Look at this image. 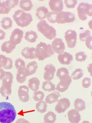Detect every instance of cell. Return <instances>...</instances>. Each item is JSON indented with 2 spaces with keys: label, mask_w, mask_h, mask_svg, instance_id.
I'll return each instance as SVG.
<instances>
[{
  "label": "cell",
  "mask_w": 92,
  "mask_h": 123,
  "mask_svg": "<svg viewBox=\"0 0 92 123\" xmlns=\"http://www.w3.org/2000/svg\"><path fill=\"white\" fill-rule=\"evenodd\" d=\"M16 115L14 107L11 103L0 102V123H11L15 120Z\"/></svg>",
  "instance_id": "cell-1"
},
{
  "label": "cell",
  "mask_w": 92,
  "mask_h": 123,
  "mask_svg": "<svg viewBox=\"0 0 92 123\" xmlns=\"http://www.w3.org/2000/svg\"><path fill=\"white\" fill-rule=\"evenodd\" d=\"M35 57L40 61L51 57L54 54L53 48L49 44L47 45L45 43L41 42L37 45Z\"/></svg>",
  "instance_id": "cell-2"
},
{
  "label": "cell",
  "mask_w": 92,
  "mask_h": 123,
  "mask_svg": "<svg viewBox=\"0 0 92 123\" xmlns=\"http://www.w3.org/2000/svg\"><path fill=\"white\" fill-rule=\"evenodd\" d=\"M12 16L18 25L21 27L27 26L33 20L30 14L26 13L22 10L15 11Z\"/></svg>",
  "instance_id": "cell-3"
},
{
  "label": "cell",
  "mask_w": 92,
  "mask_h": 123,
  "mask_svg": "<svg viewBox=\"0 0 92 123\" xmlns=\"http://www.w3.org/2000/svg\"><path fill=\"white\" fill-rule=\"evenodd\" d=\"M38 30L47 38L50 40L55 38L56 31L53 27L49 26L45 20L40 21L37 24Z\"/></svg>",
  "instance_id": "cell-4"
},
{
  "label": "cell",
  "mask_w": 92,
  "mask_h": 123,
  "mask_svg": "<svg viewBox=\"0 0 92 123\" xmlns=\"http://www.w3.org/2000/svg\"><path fill=\"white\" fill-rule=\"evenodd\" d=\"M5 77L2 80V86L0 89V93L4 97H8L11 93L12 84L13 76L11 73L5 72Z\"/></svg>",
  "instance_id": "cell-5"
},
{
  "label": "cell",
  "mask_w": 92,
  "mask_h": 123,
  "mask_svg": "<svg viewBox=\"0 0 92 123\" xmlns=\"http://www.w3.org/2000/svg\"><path fill=\"white\" fill-rule=\"evenodd\" d=\"M78 16L80 19L85 21L87 18L86 15L92 16V5L87 3H80L77 8Z\"/></svg>",
  "instance_id": "cell-6"
},
{
  "label": "cell",
  "mask_w": 92,
  "mask_h": 123,
  "mask_svg": "<svg viewBox=\"0 0 92 123\" xmlns=\"http://www.w3.org/2000/svg\"><path fill=\"white\" fill-rule=\"evenodd\" d=\"M75 19L74 14L70 12L61 11L58 13L57 20L58 24H63L74 21Z\"/></svg>",
  "instance_id": "cell-7"
},
{
  "label": "cell",
  "mask_w": 92,
  "mask_h": 123,
  "mask_svg": "<svg viewBox=\"0 0 92 123\" xmlns=\"http://www.w3.org/2000/svg\"><path fill=\"white\" fill-rule=\"evenodd\" d=\"M59 79L60 81L57 84L56 89L61 92H64L68 89L71 82V77L69 74H65Z\"/></svg>",
  "instance_id": "cell-8"
},
{
  "label": "cell",
  "mask_w": 92,
  "mask_h": 123,
  "mask_svg": "<svg viewBox=\"0 0 92 123\" xmlns=\"http://www.w3.org/2000/svg\"><path fill=\"white\" fill-rule=\"evenodd\" d=\"M65 38L68 47L74 48L76 43L77 33L74 30H68L65 33Z\"/></svg>",
  "instance_id": "cell-9"
},
{
  "label": "cell",
  "mask_w": 92,
  "mask_h": 123,
  "mask_svg": "<svg viewBox=\"0 0 92 123\" xmlns=\"http://www.w3.org/2000/svg\"><path fill=\"white\" fill-rule=\"evenodd\" d=\"M23 31L18 29L14 30L10 37V41L12 44L16 45L20 43L23 37Z\"/></svg>",
  "instance_id": "cell-10"
},
{
  "label": "cell",
  "mask_w": 92,
  "mask_h": 123,
  "mask_svg": "<svg viewBox=\"0 0 92 123\" xmlns=\"http://www.w3.org/2000/svg\"><path fill=\"white\" fill-rule=\"evenodd\" d=\"M57 102L55 110L59 113L64 112L70 105V101L66 98H61Z\"/></svg>",
  "instance_id": "cell-11"
},
{
  "label": "cell",
  "mask_w": 92,
  "mask_h": 123,
  "mask_svg": "<svg viewBox=\"0 0 92 123\" xmlns=\"http://www.w3.org/2000/svg\"><path fill=\"white\" fill-rule=\"evenodd\" d=\"M62 39L56 38L52 43V45L53 51L55 53L60 54L64 51L65 47Z\"/></svg>",
  "instance_id": "cell-12"
},
{
  "label": "cell",
  "mask_w": 92,
  "mask_h": 123,
  "mask_svg": "<svg viewBox=\"0 0 92 123\" xmlns=\"http://www.w3.org/2000/svg\"><path fill=\"white\" fill-rule=\"evenodd\" d=\"M16 75L17 82L19 83H23L25 81L26 78L30 75V73L25 67H21L18 69Z\"/></svg>",
  "instance_id": "cell-13"
},
{
  "label": "cell",
  "mask_w": 92,
  "mask_h": 123,
  "mask_svg": "<svg viewBox=\"0 0 92 123\" xmlns=\"http://www.w3.org/2000/svg\"><path fill=\"white\" fill-rule=\"evenodd\" d=\"M29 91L28 87L26 86H21L19 87L18 96L20 100L22 102H26L28 101L29 99Z\"/></svg>",
  "instance_id": "cell-14"
},
{
  "label": "cell",
  "mask_w": 92,
  "mask_h": 123,
  "mask_svg": "<svg viewBox=\"0 0 92 123\" xmlns=\"http://www.w3.org/2000/svg\"><path fill=\"white\" fill-rule=\"evenodd\" d=\"M45 71L44 74V79L47 80H50L53 78L56 70L55 66L52 64H47L45 67Z\"/></svg>",
  "instance_id": "cell-15"
},
{
  "label": "cell",
  "mask_w": 92,
  "mask_h": 123,
  "mask_svg": "<svg viewBox=\"0 0 92 123\" xmlns=\"http://www.w3.org/2000/svg\"><path fill=\"white\" fill-rule=\"evenodd\" d=\"M49 4L51 10L57 12H60L63 8V2L61 0H50Z\"/></svg>",
  "instance_id": "cell-16"
},
{
  "label": "cell",
  "mask_w": 92,
  "mask_h": 123,
  "mask_svg": "<svg viewBox=\"0 0 92 123\" xmlns=\"http://www.w3.org/2000/svg\"><path fill=\"white\" fill-rule=\"evenodd\" d=\"M58 60L62 64L68 65L72 62L73 58L72 55L67 52H63L59 54L58 56Z\"/></svg>",
  "instance_id": "cell-17"
},
{
  "label": "cell",
  "mask_w": 92,
  "mask_h": 123,
  "mask_svg": "<svg viewBox=\"0 0 92 123\" xmlns=\"http://www.w3.org/2000/svg\"><path fill=\"white\" fill-rule=\"evenodd\" d=\"M36 49L34 47H25L22 49L21 54L22 56L26 59H35Z\"/></svg>",
  "instance_id": "cell-18"
},
{
  "label": "cell",
  "mask_w": 92,
  "mask_h": 123,
  "mask_svg": "<svg viewBox=\"0 0 92 123\" xmlns=\"http://www.w3.org/2000/svg\"><path fill=\"white\" fill-rule=\"evenodd\" d=\"M67 116L68 120L71 123H78L81 120V116L79 112L75 109L69 111Z\"/></svg>",
  "instance_id": "cell-19"
},
{
  "label": "cell",
  "mask_w": 92,
  "mask_h": 123,
  "mask_svg": "<svg viewBox=\"0 0 92 123\" xmlns=\"http://www.w3.org/2000/svg\"><path fill=\"white\" fill-rule=\"evenodd\" d=\"M12 67V60L10 58L3 55H0V68L10 69Z\"/></svg>",
  "instance_id": "cell-20"
},
{
  "label": "cell",
  "mask_w": 92,
  "mask_h": 123,
  "mask_svg": "<svg viewBox=\"0 0 92 123\" xmlns=\"http://www.w3.org/2000/svg\"><path fill=\"white\" fill-rule=\"evenodd\" d=\"M49 11L47 8L44 6H40L36 9V15L40 20L46 18Z\"/></svg>",
  "instance_id": "cell-21"
},
{
  "label": "cell",
  "mask_w": 92,
  "mask_h": 123,
  "mask_svg": "<svg viewBox=\"0 0 92 123\" xmlns=\"http://www.w3.org/2000/svg\"><path fill=\"white\" fill-rule=\"evenodd\" d=\"M61 96L58 92L54 91L47 96L45 102L50 104L54 103L58 101L59 97Z\"/></svg>",
  "instance_id": "cell-22"
},
{
  "label": "cell",
  "mask_w": 92,
  "mask_h": 123,
  "mask_svg": "<svg viewBox=\"0 0 92 123\" xmlns=\"http://www.w3.org/2000/svg\"><path fill=\"white\" fill-rule=\"evenodd\" d=\"M28 82V86L32 91L36 92L39 89L40 82L37 78L33 77L29 80Z\"/></svg>",
  "instance_id": "cell-23"
},
{
  "label": "cell",
  "mask_w": 92,
  "mask_h": 123,
  "mask_svg": "<svg viewBox=\"0 0 92 123\" xmlns=\"http://www.w3.org/2000/svg\"><path fill=\"white\" fill-rule=\"evenodd\" d=\"M16 46L12 44L10 40L6 41L2 44L1 47V50L3 52H5L7 54L10 53L15 49Z\"/></svg>",
  "instance_id": "cell-24"
},
{
  "label": "cell",
  "mask_w": 92,
  "mask_h": 123,
  "mask_svg": "<svg viewBox=\"0 0 92 123\" xmlns=\"http://www.w3.org/2000/svg\"><path fill=\"white\" fill-rule=\"evenodd\" d=\"M24 37L25 39L28 42L33 43L36 41L38 36L35 32L31 30L25 33Z\"/></svg>",
  "instance_id": "cell-25"
},
{
  "label": "cell",
  "mask_w": 92,
  "mask_h": 123,
  "mask_svg": "<svg viewBox=\"0 0 92 123\" xmlns=\"http://www.w3.org/2000/svg\"><path fill=\"white\" fill-rule=\"evenodd\" d=\"M20 7L25 11H29L33 6L32 2L30 0H22L20 1Z\"/></svg>",
  "instance_id": "cell-26"
},
{
  "label": "cell",
  "mask_w": 92,
  "mask_h": 123,
  "mask_svg": "<svg viewBox=\"0 0 92 123\" xmlns=\"http://www.w3.org/2000/svg\"><path fill=\"white\" fill-rule=\"evenodd\" d=\"M56 115L52 111H49L44 115V120L45 123H54L56 120Z\"/></svg>",
  "instance_id": "cell-27"
},
{
  "label": "cell",
  "mask_w": 92,
  "mask_h": 123,
  "mask_svg": "<svg viewBox=\"0 0 92 123\" xmlns=\"http://www.w3.org/2000/svg\"><path fill=\"white\" fill-rule=\"evenodd\" d=\"M42 88L45 91L50 92L56 89L55 85L53 84L50 80H47L43 83Z\"/></svg>",
  "instance_id": "cell-28"
},
{
  "label": "cell",
  "mask_w": 92,
  "mask_h": 123,
  "mask_svg": "<svg viewBox=\"0 0 92 123\" xmlns=\"http://www.w3.org/2000/svg\"><path fill=\"white\" fill-rule=\"evenodd\" d=\"M74 106V108L79 111H82L86 109L85 103L81 99L77 98L75 100Z\"/></svg>",
  "instance_id": "cell-29"
},
{
  "label": "cell",
  "mask_w": 92,
  "mask_h": 123,
  "mask_svg": "<svg viewBox=\"0 0 92 123\" xmlns=\"http://www.w3.org/2000/svg\"><path fill=\"white\" fill-rule=\"evenodd\" d=\"M1 26L4 29L7 30L12 27V22L11 19L8 17L3 18L1 21Z\"/></svg>",
  "instance_id": "cell-30"
},
{
  "label": "cell",
  "mask_w": 92,
  "mask_h": 123,
  "mask_svg": "<svg viewBox=\"0 0 92 123\" xmlns=\"http://www.w3.org/2000/svg\"><path fill=\"white\" fill-rule=\"evenodd\" d=\"M35 107L38 112L43 113L46 111L47 105L45 102L42 100L36 104Z\"/></svg>",
  "instance_id": "cell-31"
},
{
  "label": "cell",
  "mask_w": 92,
  "mask_h": 123,
  "mask_svg": "<svg viewBox=\"0 0 92 123\" xmlns=\"http://www.w3.org/2000/svg\"><path fill=\"white\" fill-rule=\"evenodd\" d=\"M37 63L35 61L29 62L26 66V68L29 70L30 75L34 74L38 68Z\"/></svg>",
  "instance_id": "cell-32"
},
{
  "label": "cell",
  "mask_w": 92,
  "mask_h": 123,
  "mask_svg": "<svg viewBox=\"0 0 92 123\" xmlns=\"http://www.w3.org/2000/svg\"><path fill=\"white\" fill-rule=\"evenodd\" d=\"M83 71L80 68L76 69L73 72L71 75V78L74 80H78L81 78L83 75Z\"/></svg>",
  "instance_id": "cell-33"
},
{
  "label": "cell",
  "mask_w": 92,
  "mask_h": 123,
  "mask_svg": "<svg viewBox=\"0 0 92 123\" xmlns=\"http://www.w3.org/2000/svg\"><path fill=\"white\" fill-rule=\"evenodd\" d=\"M59 12H49L47 15V18L49 22L52 23L57 22V18Z\"/></svg>",
  "instance_id": "cell-34"
},
{
  "label": "cell",
  "mask_w": 92,
  "mask_h": 123,
  "mask_svg": "<svg viewBox=\"0 0 92 123\" xmlns=\"http://www.w3.org/2000/svg\"><path fill=\"white\" fill-rule=\"evenodd\" d=\"M44 97V93L40 91L34 92L33 94V98L36 101L42 100Z\"/></svg>",
  "instance_id": "cell-35"
},
{
  "label": "cell",
  "mask_w": 92,
  "mask_h": 123,
  "mask_svg": "<svg viewBox=\"0 0 92 123\" xmlns=\"http://www.w3.org/2000/svg\"><path fill=\"white\" fill-rule=\"evenodd\" d=\"M75 60L78 62H84L86 59L87 55L84 52L80 51L75 55Z\"/></svg>",
  "instance_id": "cell-36"
},
{
  "label": "cell",
  "mask_w": 92,
  "mask_h": 123,
  "mask_svg": "<svg viewBox=\"0 0 92 123\" xmlns=\"http://www.w3.org/2000/svg\"><path fill=\"white\" fill-rule=\"evenodd\" d=\"M19 1L18 0H7L5 2L6 6L11 10L12 8L18 5Z\"/></svg>",
  "instance_id": "cell-37"
},
{
  "label": "cell",
  "mask_w": 92,
  "mask_h": 123,
  "mask_svg": "<svg viewBox=\"0 0 92 123\" xmlns=\"http://www.w3.org/2000/svg\"><path fill=\"white\" fill-rule=\"evenodd\" d=\"M68 69L65 67L59 68L56 72V76L59 79L61 76L65 74H69Z\"/></svg>",
  "instance_id": "cell-38"
},
{
  "label": "cell",
  "mask_w": 92,
  "mask_h": 123,
  "mask_svg": "<svg viewBox=\"0 0 92 123\" xmlns=\"http://www.w3.org/2000/svg\"><path fill=\"white\" fill-rule=\"evenodd\" d=\"M10 10L6 7L5 1L1 2L0 0V14H7Z\"/></svg>",
  "instance_id": "cell-39"
},
{
  "label": "cell",
  "mask_w": 92,
  "mask_h": 123,
  "mask_svg": "<svg viewBox=\"0 0 92 123\" xmlns=\"http://www.w3.org/2000/svg\"><path fill=\"white\" fill-rule=\"evenodd\" d=\"M90 31L88 30H86L85 32L80 33V39L82 41H86V39L90 36Z\"/></svg>",
  "instance_id": "cell-40"
},
{
  "label": "cell",
  "mask_w": 92,
  "mask_h": 123,
  "mask_svg": "<svg viewBox=\"0 0 92 123\" xmlns=\"http://www.w3.org/2000/svg\"><path fill=\"white\" fill-rule=\"evenodd\" d=\"M64 2L66 7L68 8H74L77 3V1L76 0H65Z\"/></svg>",
  "instance_id": "cell-41"
},
{
  "label": "cell",
  "mask_w": 92,
  "mask_h": 123,
  "mask_svg": "<svg viewBox=\"0 0 92 123\" xmlns=\"http://www.w3.org/2000/svg\"><path fill=\"white\" fill-rule=\"evenodd\" d=\"M15 65L16 69L21 67H25L24 61L20 58H18L15 61Z\"/></svg>",
  "instance_id": "cell-42"
},
{
  "label": "cell",
  "mask_w": 92,
  "mask_h": 123,
  "mask_svg": "<svg viewBox=\"0 0 92 123\" xmlns=\"http://www.w3.org/2000/svg\"><path fill=\"white\" fill-rule=\"evenodd\" d=\"M91 82V80L90 78L86 77L82 81V86L85 88H88L90 86Z\"/></svg>",
  "instance_id": "cell-43"
},
{
  "label": "cell",
  "mask_w": 92,
  "mask_h": 123,
  "mask_svg": "<svg viewBox=\"0 0 92 123\" xmlns=\"http://www.w3.org/2000/svg\"><path fill=\"white\" fill-rule=\"evenodd\" d=\"M86 44L87 47L89 49H92V36L89 37L86 41Z\"/></svg>",
  "instance_id": "cell-44"
},
{
  "label": "cell",
  "mask_w": 92,
  "mask_h": 123,
  "mask_svg": "<svg viewBox=\"0 0 92 123\" xmlns=\"http://www.w3.org/2000/svg\"><path fill=\"white\" fill-rule=\"evenodd\" d=\"M15 123H30L28 121L23 118L18 119Z\"/></svg>",
  "instance_id": "cell-45"
},
{
  "label": "cell",
  "mask_w": 92,
  "mask_h": 123,
  "mask_svg": "<svg viewBox=\"0 0 92 123\" xmlns=\"http://www.w3.org/2000/svg\"><path fill=\"white\" fill-rule=\"evenodd\" d=\"M6 33L3 30L0 29V40H2L5 38Z\"/></svg>",
  "instance_id": "cell-46"
},
{
  "label": "cell",
  "mask_w": 92,
  "mask_h": 123,
  "mask_svg": "<svg viewBox=\"0 0 92 123\" xmlns=\"http://www.w3.org/2000/svg\"><path fill=\"white\" fill-rule=\"evenodd\" d=\"M5 76V72L2 68H0V80L2 79Z\"/></svg>",
  "instance_id": "cell-47"
},
{
  "label": "cell",
  "mask_w": 92,
  "mask_h": 123,
  "mask_svg": "<svg viewBox=\"0 0 92 123\" xmlns=\"http://www.w3.org/2000/svg\"><path fill=\"white\" fill-rule=\"evenodd\" d=\"M88 72L90 73V75L92 76V64H89L87 67Z\"/></svg>",
  "instance_id": "cell-48"
},
{
  "label": "cell",
  "mask_w": 92,
  "mask_h": 123,
  "mask_svg": "<svg viewBox=\"0 0 92 123\" xmlns=\"http://www.w3.org/2000/svg\"><path fill=\"white\" fill-rule=\"evenodd\" d=\"M82 123H91L89 122L88 121H83Z\"/></svg>",
  "instance_id": "cell-49"
},
{
  "label": "cell",
  "mask_w": 92,
  "mask_h": 123,
  "mask_svg": "<svg viewBox=\"0 0 92 123\" xmlns=\"http://www.w3.org/2000/svg\"></svg>",
  "instance_id": "cell-50"
}]
</instances>
